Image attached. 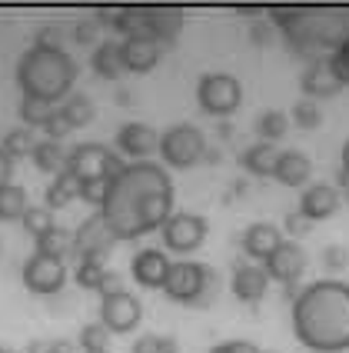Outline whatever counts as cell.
Segmentation results:
<instances>
[{"instance_id": "30", "label": "cell", "mask_w": 349, "mask_h": 353, "mask_svg": "<svg viewBox=\"0 0 349 353\" xmlns=\"http://www.w3.org/2000/svg\"><path fill=\"white\" fill-rule=\"evenodd\" d=\"M54 114H57V103H50V100H40V97L20 100V120H23V127H43Z\"/></svg>"}, {"instance_id": "34", "label": "cell", "mask_w": 349, "mask_h": 353, "mask_svg": "<svg viewBox=\"0 0 349 353\" xmlns=\"http://www.w3.org/2000/svg\"><path fill=\"white\" fill-rule=\"evenodd\" d=\"M103 276H107V263H103V260H94V256H87V260H80L74 280H77L80 290H100Z\"/></svg>"}, {"instance_id": "3", "label": "cell", "mask_w": 349, "mask_h": 353, "mask_svg": "<svg viewBox=\"0 0 349 353\" xmlns=\"http://www.w3.org/2000/svg\"><path fill=\"white\" fill-rule=\"evenodd\" d=\"M77 80V63L63 47H27L17 63V83L23 97H40L57 103L60 97H70V87Z\"/></svg>"}, {"instance_id": "2", "label": "cell", "mask_w": 349, "mask_h": 353, "mask_svg": "<svg viewBox=\"0 0 349 353\" xmlns=\"http://www.w3.org/2000/svg\"><path fill=\"white\" fill-rule=\"evenodd\" d=\"M293 334L313 353L349 350V283L313 280L293 303Z\"/></svg>"}, {"instance_id": "53", "label": "cell", "mask_w": 349, "mask_h": 353, "mask_svg": "<svg viewBox=\"0 0 349 353\" xmlns=\"http://www.w3.org/2000/svg\"><path fill=\"white\" fill-rule=\"evenodd\" d=\"M339 157H343V170H346V174H349V140H346V143H343V154H339Z\"/></svg>"}, {"instance_id": "16", "label": "cell", "mask_w": 349, "mask_h": 353, "mask_svg": "<svg viewBox=\"0 0 349 353\" xmlns=\"http://www.w3.org/2000/svg\"><path fill=\"white\" fill-rule=\"evenodd\" d=\"M299 83H303L306 97H332V94H339V90L346 87V83L339 80V74H336V67H332V57L310 60Z\"/></svg>"}, {"instance_id": "51", "label": "cell", "mask_w": 349, "mask_h": 353, "mask_svg": "<svg viewBox=\"0 0 349 353\" xmlns=\"http://www.w3.org/2000/svg\"><path fill=\"white\" fill-rule=\"evenodd\" d=\"M130 100H134L130 90H120V94H116V103H120V107H130Z\"/></svg>"}, {"instance_id": "33", "label": "cell", "mask_w": 349, "mask_h": 353, "mask_svg": "<svg viewBox=\"0 0 349 353\" xmlns=\"http://www.w3.org/2000/svg\"><path fill=\"white\" fill-rule=\"evenodd\" d=\"M77 347L83 353H107L110 350V330L103 327V323H87L77 336Z\"/></svg>"}, {"instance_id": "50", "label": "cell", "mask_w": 349, "mask_h": 353, "mask_svg": "<svg viewBox=\"0 0 349 353\" xmlns=\"http://www.w3.org/2000/svg\"><path fill=\"white\" fill-rule=\"evenodd\" d=\"M220 147H207V154H203V163H220Z\"/></svg>"}, {"instance_id": "46", "label": "cell", "mask_w": 349, "mask_h": 353, "mask_svg": "<svg viewBox=\"0 0 349 353\" xmlns=\"http://www.w3.org/2000/svg\"><path fill=\"white\" fill-rule=\"evenodd\" d=\"M250 40L256 43V47H266L273 40V27L266 23V20H256V23H250Z\"/></svg>"}, {"instance_id": "49", "label": "cell", "mask_w": 349, "mask_h": 353, "mask_svg": "<svg viewBox=\"0 0 349 353\" xmlns=\"http://www.w3.org/2000/svg\"><path fill=\"white\" fill-rule=\"evenodd\" d=\"M77 347L70 340H47V353H74Z\"/></svg>"}, {"instance_id": "12", "label": "cell", "mask_w": 349, "mask_h": 353, "mask_svg": "<svg viewBox=\"0 0 349 353\" xmlns=\"http://www.w3.org/2000/svg\"><path fill=\"white\" fill-rule=\"evenodd\" d=\"M270 280L276 283H299V276L306 274V250L296 240H283L266 260H263Z\"/></svg>"}, {"instance_id": "52", "label": "cell", "mask_w": 349, "mask_h": 353, "mask_svg": "<svg viewBox=\"0 0 349 353\" xmlns=\"http://www.w3.org/2000/svg\"><path fill=\"white\" fill-rule=\"evenodd\" d=\"M230 137H233V127L226 120H220V140H230Z\"/></svg>"}, {"instance_id": "8", "label": "cell", "mask_w": 349, "mask_h": 353, "mask_svg": "<svg viewBox=\"0 0 349 353\" xmlns=\"http://www.w3.org/2000/svg\"><path fill=\"white\" fill-rule=\"evenodd\" d=\"M203 240H207V216L190 214V210H176L163 223V247L173 250V254H193Z\"/></svg>"}, {"instance_id": "36", "label": "cell", "mask_w": 349, "mask_h": 353, "mask_svg": "<svg viewBox=\"0 0 349 353\" xmlns=\"http://www.w3.org/2000/svg\"><path fill=\"white\" fill-rule=\"evenodd\" d=\"M130 353H180L173 336H163V334H143L136 336V343L130 347Z\"/></svg>"}, {"instance_id": "31", "label": "cell", "mask_w": 349, "mask_h": 353, "mask_svg": "<svg viewBox=\"0 0 349 353\" xmlns=\"http://www.w3.org/2000/svg\"><path fill=\"white\" fill-rule=\"evenodd\" d=\"M20 223H23V230L34 236V240H40L43 234H50V230L57 227L54 210H50V207H34V203L27 207V214H23V220H20Z\"/></svg>"}, {"instance_id": "19", "label": "cell", "mask_w": 349, "mask_h": 353, "mask_svg": "<svg viewBox=\"0 0 349 353\" xmlns=\"http://www.w3.org/2000/svg\"><path fill=\"white\" fill-rule=\"evenodd\" d=\"M299 210L310 216L313 223L316 220H330L339 210V190L332 183H310L303 190V196H299Z\"/></svg>"}, {"instance_id": "17", "label": "cell", "mask_w": 349, "mask_h": 353, "mask_svg": "<svg viewBox=\"0 0 349 353\" xmlns=\"http://www.w3.org/2000/svg\"><path fill=\"white\" fill-rule=\"evenodd\" d=\"M283 240H286V236L279 234L276 223L256 220V223H250V227L240 234V247H243V254L250 256V260H266Z\"/></svg>"}, {"instance_id": "1", "label": "cell", "mask_w": 349, "mask_h": 353, "mask_svg": "<svg viewBox=\"0 0 349 353\" xmlns=\"http://www.w3.org/2000/svg\"><path fill=\"white\" fill-rule=\"evenodd\" d=\"M100 214L116 240H136L150 230H163V223L173 216V180L150 160L127 163V170L110 180Z\"/></svg>"}, {"instance_id": "55", "label": "cell", "mask_w": 349, "mask_h": 353, "mask_svg": "<svg viewBox=\"0 0 349 353\" xmlns=\"http://www.w3.org/2000/svg\"><path fill=\"white\" fill-rule=\"evenodd\" d=\"M0 353H7V350H3V347H0Z\"/></svg>"}, {"instance_id": "22", "label": "cell", "mask_w": 349, "mask_h": 353, "mask_svg": "<svg viewBox=\"0 0 349 353\" xmlns=\"http://www.w3.org/2000/svg\"><path fill=\"white\" fill-rule=\"evenodd\" d=\"M94 70L103 80H116L127 74V60H123V43L120 40H103L94 50Z\"/></svg>"}, {"instance_id": "39", "label": "cell", "mask_w": 349, "mask_h": 353, "mask_svg": "<svg viewBox=\"0 0 349 353\" xmlns=\"http://www.w3.org/2000/svg\"><path fill=\"white\" fill-rule=\"evenodd\" d=\"M283 230H286V236H310L313 220L303 214V210H286V216H283Z\"/></svg>"}, {"instance_id": "6", "label": "cell", "mask_w": 349, "mask_h": 353, "mask_svg": "<svg viewBox=\"0 0 349 353\" xmlns=\"http://www.w3.org/2000/svg\"><path fill=\"white\" fill-rule=\"evenodd\" d=\"M196 100L210 117L226 120L243 103V83L233 74H203L196 83Z\"/></svg>"}, {"instance_id": "23", "label": "cell", "mask_w": 349, "mask_h": 353, "mask_svg": "<svg viewBox=\"0 0 349 353\" xmlns=\"http://www.w3.org/2000/svg\"><path fill=\"white\" fill-rule=\"evenodd\" d=\"M276 163H279V150H276V143H266V140L246 147L243 157H240V167H246L256 176H273L276 174Z\"/></svg>"}, {"instance_id": "28", "label": "cell", "mask_w": 349, "mask_h": 353, "mask_svg": "<svg viewBox=\"0 0 349 353\" xmlns=\"http://www.w3.org/2000/svg\"><path fill=\"white\" fill-rule=\"evenodd\" d=\"M60 114H63V120L70 127H87L90 120L97 117V107H94V100L87 97V94H70V97L60 103Z\"/></svg>"}, {"instance_id": "45", "label": "cell", "mask_w": 349, "mask_h": 353, "mask_svg": "<svg viewBox=\"0 0 349 353\" xmlns=\"http://www.w3.org/2000/svg\"><path fill=\"white\" fill-rule=\"evenodd\" d=\"M210 353H263V350L256 343H250V340H223Z\"/></svg>"}, {"instance_id": "13", "label": "cell", "mask_w": 349, "mask_h": 353, "mask_svg": "<svg viewBox=\"0 0 349 353\" xmlns=\"http://www.w3.org/2000/svg\"><path fill=\"white\" fill-rule=\"evenodd\" d=\"M270 290V274L263 263H233V296L240 303H260Z\"/></svg>"}, {"instance_id": "43", "label": "cell", "mask_w": 349, "mask_h": 353, "mask_svg": "<svg viewBox=\"0 0 349 353\" xmlns=\"http://www.w3.org/2000/svg\"><path fill=\"white\" fill-rule=\"evenodd\" d=\"M97 20L94 17H83V20H77V23H74V40H77V43H94V40H97Z\"/></svg>"}, {"instance_id": "25", "label": "cell", "mask_w": 349, "mask_h": 353, "mask_svg": "<svg viewBox=\"0 0 349 353\" xmlns=\"http://www.w3.org/2000/svg\"><path fill=\"white\" fill-rule=\"evenodd\" d=\"M80 196V180L70 170H60L54 180H50V187H47V207L50 210H60V207H67V203H74Z\"/></svg>"}, {"instance_id": "21", "label": "cell", "mask_w": 349, "mask_h": 353, "mask_svg": "<svg viewBox=\"0 0 349 353\" xmlns=\"http://www.w3.org/2000/svg\"><path fill=\"white\" fill-rule=\"evenodd\" d=\"M150 10V34L163 47H170L183 30V10L180 7H147Z\"/></svg>"}, {"instance_id": "9", "label": "cell", "mask_w": 349, "mask_h": 353, "mask_svg": "<svg viewBox=\"0 0 349 353\" xmlns=\"http://www.w3.org/2000/svg\"><path fill=\"white\" fill-rule=\"evenodd\" d=\"M116 234L110 230V223L103 220V214H90L77 230H74V250H77L80 260L94 256V260H107V254L114 250Z\"/></svg>"}, {"instance_id": "37", "label": "cell", "mask_w": 349, "mask_h": 353, "mask_svg": "<svg viewBox=\"0 0 349 353\" xmlns=\"http://www.w3.org/2000/svg\"><path fill=\"white\" fill-rule=\"evenodd\" d=\"M107 190H110V180H80V200L83 203H90V207H103V200H107Z\"/></svg>"}, {"instance_id": "54", "label": "cell", "mask_w": 349, "mask_h": 353, "mask_svg": "<svg viewBox=\"0 0 349 353\" xmlns=\"http://www.w3.org/2000/svg\"><path fill=\"white\" fill-rule=\"evenodd\" d=\"M346 200H349V187H346Z\"/></svg>"}, {"instance_id": "48", "label": "cell", "mask_w": 349, "mask_h": 353, "mask_svg": "<svg viewBox=\"0 0 349 353\" xmlns=\"http://www.w3.org/2000/svg\"><path fill=\"white\" fill-rule=\"evenodd\" d=\"M10 174H14V157L0 147V187H7V183H10Z\"/></svg>"}, {"instance_id": "47", "label": "cell", "mask_w": 349, "mask_h": 353, "mask_svg": "<svg viewBox=\"0 0 349 353\" xmlns=\"http://www.w3.org/2000/svg\"><path fill=\"white\" fill-rule=\"evenodd\" d=\"M123 290V274H116V270H107V276H103V283H100V296H114Z\"/></svg>"}, {"instance_id": "7", "label": "cell", "mask_w": 349, "mask_h": 353, "mask_svg": "<svg viewBox=\"0 0 349 353\" xmlns=\"http://www.w3.org/2000/svg\"><path fill=\"white\" fill-rule=\"evenodd\" d=\"M23 287L27 290H34L40 296H50V294H60L63 290V283H67V263L57 260V256H47V254H34L23 260Z\"/></svg>"}, {"instance_id": "11", "label": "cell", "mask_w": 349, "mask_h": 353, "mask_svg": "<svg viewBox=\"0 0 349 353\" xmlns=\"http://www.w3.org/2000/svg\"><path fill=\"white\" fill-rule=\"evenodd\" d=\"M203 267L207 263H193V260H173L170 263V274L163 280V294L176 300V303H190L200 296V287H203Z\"/></svg>"}, {"instance_id": "27", "label": "cell", "mask_w": 349, "mask_h": 353, "mask_svg": "<svg viewBox=\"0 0 349 353\" xmlns=\"http://www.w3.org/2000/svg\"><path fill=\"white\" fill-rule=\"evenodd\" d=\"M37 254L57 256V260L77 256V250H74V234H70L67 227H54L50 234H43V236L37 240Z\"/></svg>"}, {"instance_id": "26", "label": "cell", "mask_w": 349, "mask_h": 353, "mask_svg": "<svg viewBox=\"0 0 349 353\" xmlns=\"http://www.w3.org/2000/svg\"><path fill=\"white\" fill-rule=\"evenodd\" d=\"M27 190L20 183H7L0 187V223H10V220H23L27 214Z\"/></svg>"}, {"instance_id": "56", "label": "cell", "mask_w": 349, "mask_h": 353, "mask_svg": "<svg viewBox=\"0 0 349 353\" xmlns=\"http://www.w3.org/2000/svg\"><path fill=\"white\" fill-rule=\"evenodd\" d=\"M107 353H110V350H107Z\"/></svg>"}, {"instance_id": "40", "label": "cell", "mask_w": 349, "mask_h": 353, "mask_svg": "<svg viewBox=\"0 0 349 353\" xmlns=\"http://www.w3.org/2000/svg\"><path fill=\"white\" fill-rule=\"evenodd\" d=\"M40 130L47 134V140H63V137H67V134H70V130H74V127H70V123L63 120V114H60V110H57V114H54V117L47 120V123H43Z\"/></svg>"}, {"instance_id": "44", "label": "cell", "mask_w": 349, "mask_h": 353, "mask_svg": "<svg viewBox=\"0 0 349 353\" xmlns=\"http://www.w3.org/2000/svg\"><path fill=\"white\" fill-rule=\"evenodd\" d=\"M60 40H63L60 23H43L37 30V37H34V43H40V47H60Z\"/></svg>"}, {"instance_id": "10", "label": "cell", "mask_w": 349, "mask_h": 353, "mask_svg": "<svg viewBox=\"0 0 349 353\" xmlns=\"http://www.w3.org/2000/svg\"><path fill=\"white\" fill-rule=\"evenodd\" d=\"M140 320H143V303L130 290H120V294L100 300V323L110 334H130L136 330Z\"/></svg>"}, {"instance_id": "24", "label": "cell", "mask_w": 349, "mask_h": 353, "mask_svg": "<svg viewBox=\"0 0 349 353\" xmlns=\"http://www.w3.org/2000/svg\"><path fill=\"white\" fill-rule=\"evenodd\" d=\"M30 157L37 163V170H43V174L57 176L60 170H67V150H63L60 140H37V147H34Z\"/></svg>"}, {"instance_id": "4", "label": "cell", "mask_w": 349, "mask_h": 353, "mask_svg": "<svg viewBox=\"0 0 349 353\" xmlns=\"http://www.w3.org/2000/svg\"><path fill=\"white\" fill-rule=\"evenodd\" d=\"M67 170L77 176V180H116V176L127 170V163L116 157L110 147L103 143H77L67 150Z\"/></svg>"}, {"instance_id": "14", "label": "cell", "mask_w": 349, "mask_h": 353, "mask_svg": "<svg viewBox=\"0 0 349 353\" xmlns=\"http://www.w3.org/2000/svg\"><path fill=\"white\" fill-rule=\"evenodd\" d=\"M170 256L163 254V250H156V247H147V250H136L134 260H130V276H134L140 287H147V290H156V287H163V280L170 274Z\"/></svg>"}, {"instance_id": "20", "label": "cell", "mask_w": 349, "mask_h": 353, "mask_svg": "<svg viewBox=\"0 0 349 353\" xmlns=\"http://www.w3.org/2000/svg\"><path fill=\"white\" fill-rule=\"evenodd\" d=\"M310 174H313L310 154H303V150H283L273 176H276L283 187H303V183L310 180Z\"/></svg>"}, {"instance_id": "41", "label": "cell", "mask_w": 349, "mask_h": 353, "mask_svg": "<svg viewBox=\"0 0 349 353\" xmlns=\"http://www.w3.org/2000/svg\"><path fill=\"white\" fill-rule=\"evenodd\" d=\"M330 57H332V67H336L339 80H343V83H349V37L343 40V43H339L336 50H332Z\"/></svg>"}, {"instance_id": "42", "label": "cell", "mask_w": 349, "mask_h": 353, "mask_svg": "<svg viewBox=\"0 0 349 353\" xmlns=\"http://www.w3.org/2000/svg\"><path fill=\"white\" fill-rule=\"evenodd\" d=\"M323 263H326L330 270H343V267H349V250L339 247V243H332V247L323 250Z\"/></svg>"}, {"instance_id": "32", "label": "cell", "mask_w": 349, "mask_h": 353, "mask_svg": "<svg viewBox=\"0 0 349 353\" xmlns=\"http://www.w3.org/2000/svg\"><path fill=\"white\" fill-rule=\"evenodd\" d=\"M10 157H30L34 154V147H37V140H34V130L30 127H14V130H7L3 134V143H0Z\"/></svg>"}, {"instance_id": "29", "label": "cell", "mask_w": 349, "mask_h": 353, "mask_svg": "<svg viewBox=\"0 0 349 353\" xmlns=\"http://www.w3.org/2000/svg\"><path fill=\"white\" fill-rule=\"evenodd\" d=\"M286 130H290V117L283 110H263L260 120H256V134H260V140H266V143L283 140Z\"/></svg>"}, {"instance_id": "5", "label": "cell", "mask_w": 349, "mask_h": 353, "mask_svg": "<svg viewBox=\"0 0 349 353\" xmlns=\"http://www.w3.org/2000/svg\"><path fill=\"white\" fill-rule=\"evenodd\" d=\"M160 154H163V163H170L176 170H190L207 154V137L196 123H173L160 137Z\"/></svg>"}, {"instance_id": "38", "label": "cell", "mask_w": 349, "mask_h": 353, "mask_svg": "<svg viewBox=\"0 0 349 353\" xmlns=\"http://www.w3.org/2000/svg\"><path fill=\"white\" fill-rule=\"evenodd\" d=\"M216 294H220V274L213 267H203V287H200V296L193 300V307H213Z\"/></svg>"}, {"instance_id": "35", "label": "cell", "mask_w": 349, "mask_h": 353, "mask_svg": "<svg viewBox=\"0 0 349 353\" xmlns=\"http://www.w3.org/2000/svg\"><path fill=\"white\" fill-rule=\"evenodd\" d=\"M290 117L296 120V127L313 130V127H319V123H323V110H319V103H313L310 97H303V100H296V103H293Z\"/></svg>"}, {"instance_id": "18", "label": "cell", "mask_w": 349, "mask_h": 353, "mask_svg": "<svg viewBox=\"0 0 349 353\" xmlns=\"http://www.w3.org/2000/svg\"><path fill=\"white\" fill-rule=\"evenodd\" d=\"M123 43V60H127V70H134V74H147V70H154L160 57H163V43L156 37H127L120 40Z\"/></svg>"}, {"instance_id": "15", "label": "cell", "mask_w": 349, "mask_h": 353, "mask_svg": "<svg viewBox=\"0 0 349 353\" xmlns=\"http://www.w3.org/2000/svg\"><path fill=\"white\" fill-rule=\"evenodd\" d=\"M116 147L127 154V157H136V163L143 157H150L154 150H160V134H156L150 123L143 120H130L116 130Z\"/></svg>"}]
</instances>
